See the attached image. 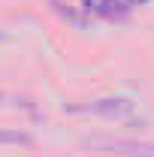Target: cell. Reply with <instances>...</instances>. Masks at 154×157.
<instances>
[{
    "label": "cell",
    "mask_w": 154,
    "mask_h": 157,
    "mask_svg": "<svg viewBox=\"0 0 154 157\" xmlns=\"http://www.w3.org/2000/svg\"><path fill=\"white\" fill-rule=\"evenodd\" d=\"M91 112H106V115H118V112H130V103L127 100H100L88 106Z\"/></svg>",
    "instance_id": "2"
},
{
    "label": "cell",
    "mask_w": 154,
    "mask_h": 157,
    "mask_svg": "<svg viewBox=\"0 0 154 157\" xmlns=\"http://www.w3.org/2000/svg\"><path fill=\"white\" fill-rule=\"evenodd\" d=\"M124 3H127V6H133V3H145V0H124Z\"/></svg>",
    "instance_id": "3"
},
{
    "label": "cell",
    "mask_w": 154,
    "mask_h": 157,
    "mask_svg": "<svg viewBox=\"0 0 154 157\" xmlns=\"http://www.w3.org/2000/svg\"><path fill=\"white\" fill-rule=\"evenodd\" d=\"M100 148H109V151H121L127 157H154V145L145 142H127V139H115V142H97Z\"/></svg>",
    "instance_id": "1"
},
{
    "label": "cell",
    "mask_w": 154,
    "mask_h": 157,
    "mask_svg": "<svg viewBox=\"0 0 154 157\" xmlns=\"http://www.w3.org/2000/svg\"><path fill=\"white\" fill-rule=\"evenodd\" d=\"M85 6H88V9H91V0H85Z\"/></svg>",
    "instance_id": "4"
}]
</instances>
